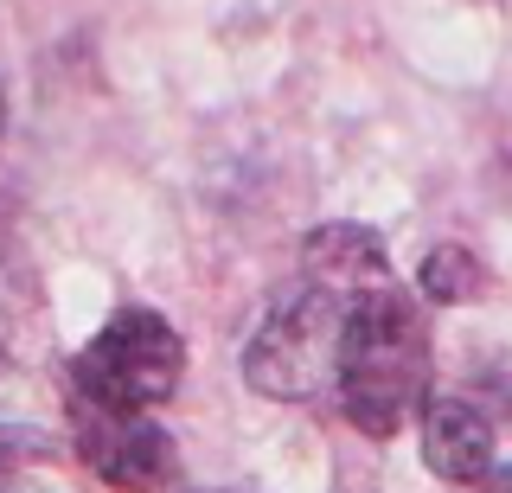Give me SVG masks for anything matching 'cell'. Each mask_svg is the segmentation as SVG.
<instances>
[{
  "label": "cell",
  "instance_id": "obj_7",
  "mask_svg": "<svg viewBox=\"0 0 512 493\" xmlns=\"http://www.w3.org/2000/svg\"><path fill=\"white\" fill-rule=\"evenodd\" d=\"M461 493H512V468H487L480 481H468Z\"/></svg>",
  "mask_w": 512,
  "mask_h": 493
},
{
  "label": "cell",
  "instance_id": "obj_2",
  "mask_svg": "<svg viewBox=\"0 0 512 493\" xmlns=\"http://www.w3.org/2000/svg\"><path fill=\"white\" fill-rule=\"evenodd\" d=\"M429 321L416 295L384 269L359 282L346 308L340 359H333V404L365 436H397L429 404Z\"/></svg>",
  "mask_w": 512,
  "mask_h": 493
},
{
  "label": "cell",
  "instance_id": "obj_9",
  "mask_svg": "<svg viewBox=\"0 0 512 493\" xmlns=\"http://www.w3.org/2000/svg\"><path fill=\"white\" fill-rule=\"evenodd\" d=\"M0 129H7V97H0Z\"/></svg>",
  "mask_w": 512,
  "mask_h": 493
},
{
  "label": "cell",
  "instance_id": "obj_1",
  "mask_svg": "<svg viewBox=\"0 0 512 493\" xmlns=\"http://www.w3.org/2000/svg\"><path fill=\"white\" fill-rule=\"evenodd\" d=\"M391 269L384 244L365 225H320L301 250V282L288 289L269 321L256 327L244 372L263 397H288V404H314L333 397V359H340L346 308L359 282Z\"/></svg>",
  "mask_w": 512,
  "mask_h": 493
},
{
  "label": "cell",
  "instance_id": "obj_5",
  "mask_svg": "<svg viewBox=\"0 0 512 493\" xmlns=\"http://www.w3.org/2000/svg\"><path fill=\"white\" fill-rule=\"evenodd\" d=\"M423 461L429 474L468 487L493 468V423L480 417L468 397H429L423 404Z\"/></svg>",
  "mask_w": 512,
  "mask_h": 493
},
{
  "label": "cell",
  "instance_id": "obj_3",
  "mask_svg": "<svg viewBox=\"0 0 512 493\" xmlns=\"http://www.w3.org/2000/svg\"><path fill=\"white\" fill-rule=\"evenodd\" d=\"M180 378H186V340L154 308H122L71 359V397L103 410H154L180 391Z\"/></svg>",
  "mask_w": 512,
  "mask_h": 493
},
{
  "label": "cell",
  "instance_id": "obj_6",
  "mask_svg": "<svg viewBox=\"0 0 512 493\" xmlns=\"http://www.w3.org/2000/svg\"><path fill=\"white\" fill-rule=\"evenodd\" d=\"M480 282H487V276H480V263H474L461 244L429 250V263H423V295H429V301H474Z\"/></svg>",
  "mask_w": 512,
  "mask_h": 493
},
{
  "label": "cell",
  "instance_id": "obj_4",
  "mask_svg": "<svg viewBox=\"0 0 512 493\" xmlns=\"http://www.w3.org/2000/svg\"><path fill=\"white\" fill-rule=\"evenodd\" d=\"M71 436H77V455L96 481L122 487V493H148V487H167L180 474V455H173V436L160 429L148 410H103V404H84L71 397Z\"/></svg>",
  "mask_w": 512,
  "mask_h": 493
},
{
  "label": "cell",
  "instance_id": "obj_8",
  "mask_svg": "<svg viewBox=\"0 0 512 493\" xmlns=\"http://www.w3.org/2000/svg\"><path fill=\"white\" fill-rule=\"evenodd\" d=\"M13 455H20V436H13V429H0V481H7V468H13Z\"/></svg>",
  "mask_w": 512,
  "mask_h": 493
}]
</instances>
